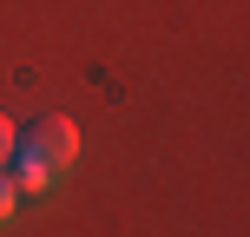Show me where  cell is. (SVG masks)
<instances>
[{
    "instance_id": "cell-1",
    "label": "cell",
    "mask_w": 250,
    "mask_h": 237,
    "mask_svg": "<svg viewBox=\"0 0 250 237\" xmlns=\"http://www.w3.org/2000/svg\"><path fill=\"white\" fill-rule=\"evenodd\" d=\"M73 158H79V132H73V119H60V112H46V119H26L20 132H13V191H40V185H53L60 172H73Z\"/></svg>"
},
{
    "instance_id": "cell-2",
    "label": "cell",
    "mask_w": 250,
    "mask_h": 237,
    "mask_svg": "<svg viewBox=\"0 0 250 237\" xmlns=\"http://www.w3.org/2000/svg\"><path fill=\"white\" fill-rule=\"evenodd\" d=\"M13 204H20V191H13V178L0 172V224H7V217H13Z\"/></svg>"
},
{
    "instance_id": "cell-3",
    "label": "cell",
    "mask_w": 250,
    "mask_h": 237,
    "mask_svg": "<svg viewBox=\"0 0 250 237\" xmlns=\"http://www.w3.org/2000/svg\"><path fill=\"white\" fill-rule=\"evenodd\" d=\"M7 158H13V125L0 119V165H7Z\"/></svg>"
}]
</instances>
